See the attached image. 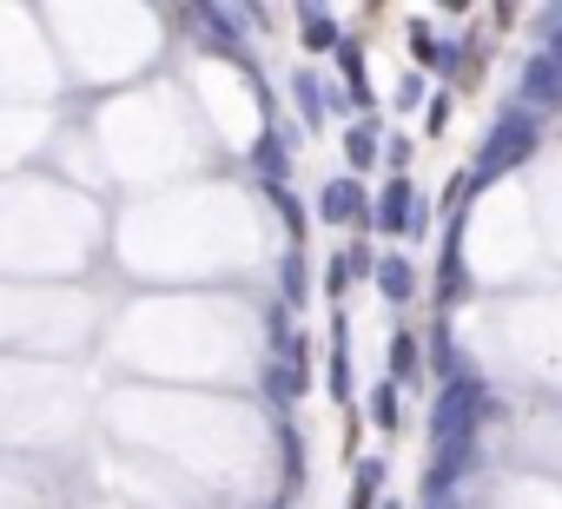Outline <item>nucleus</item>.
<instances>
[{"mask_svg":"<svg viewBox=\"0 0 562 509\" xmlns=\"http://www.w3.org/2000/svg\"><path fill=\"white\" fill-rule=\"evenodd\" d=\"M536 146H542V120H536L529 106H509V113H496V126L483 133V146H476V166H470L476 192H483L490 179H503V172L529 166V152H536Z\"/></svg>","mask_w":562,"mask_h":509,"instance_id":"obj_1","label":"nucleus"},{"mask_svg":"<svg viewBox=\"0 0 562 509\" xmlns=\"http://www.w3.org/2000/svg\"><path fill=\"white\" fill-rule=\"evenodd\" d=\"M483 410L496 417V404H490V384L470 371V377H457V384H443L437 391V404H430V450H450V443H476V423H483Z\"/></svg>","mask_w":562,"mask_h":509,"instance_id":"obj_2","label":"nucleus"},{"mask_svg":"<svg viewBox=\"0 0 562 509\" xmlns=\"http://www.w3.org/2000/svg\"><path fill=\"white\" fill-rule=\"evenodd\" d=\"M371 212H378V205H371V192H364L351 172H338V179L318 185V218H325V225H371Z\"/></svg>","mask_w":562,"mask_h":509,"instance_id":"obj_3","label":"nucleus"},{"mask_svg":"<svg viewBox=\"0 0 562 509\" xmlns=\"http://www.w3.org/2000/svg\"><path fill=\"white\" fill-rule=\"evenodd\" d=\"M516 93H522V106H529V113H555V106H562V67H555L549 54H529V60H522Z\"/></svg>","mask_w":562,"mask_h":509,"instance_id":"obj_4","label":"nucleus"},{"mask_svg":"<svg viewBox=\"0 0 562 509\" xmlns=\"http://www.w3.org/2000/svg\"><path fill=\"white\" fill-rule=\"evenodd\" d=\"M417 192H411V179H384V192H378V212H371V225L378 231H411V218H417Z\"/></svg>","mask_w":562,"mask_h":509,"instance_id":"obj_5","label":"nucleus"},{"mask_svg":"<svg viewBox=\"0 0 562 509\" xmlns=\"http://www.w3.org/2000/svg\"><path fill=\"white\" fill-rule=\"evenodd\" d=\"M251 172L265 179V185H285V172H292V152H285V133H258L251 139Z\"/></svg>","mask_w":562,"mask_h":509,"instance_id":"obj_6","label":"nucleus"},{"mask_svg":"<svg viewBox=\"0 0 562 509\" xmlns=\"http://www.w3.org/2000/svg\"><path fill=\"white\" fill-rule=\"evenodd\" d=\"M391 305H411L417 298V265L411 259H397V251H384V265H378V279H371Z\"/></svg>","mask_w":562,"mask_h":509,"instance_id":"obj_7","label":"nucleus"},{"mask_svg":"<svg viewBox=\"0 0 562 509\" xmlns=\"http://www.w3.org/2000/svg\"><path fill=\"white\" fill-rule=\"evenodd\" d=\"M238 21H245V14H232V8H199V27H205V34L218 41V54H225V60H245V41H238Z\"/></svg>","mask_w":562,"mask_h":509,"instance_id":"obj_8","label":"nucleus"},{"mask_svg":"<svg viewBox=\"0 0 562 509\" xmlns=\"http://www.w3.org/2000/svg\"><path fill=\"white\" fill-rule=\"evenodd\" d=\"M299 34H305V47H312V54H338V47H345L338 21H331V14H318V8H305V14H299Z\"/></svg>","mask_w":562,"mask_h":509,"instance_id":"obj_9","label":"nucleus"},{"mask_svg":"<svg viewBox=\"0 0 562 509\" xmlns=\"http://www.w3.org/2000/svg\"><path fill=\"white\" fill-rule=\"evenodd\" d=\"M411 60H417V67H430V73H450V67H457L450 41H437L430 27H411Z\"/></svg>","mask_w":562,"mask_h":509,"instance_id":"obj_10","label":"nucleus"},{"mask_svg":"<svg viewBox=\"0 0 562 509\" xmlns=\"http://www.w3.org/2000/svg\"><path fill=\"white\" fill-rule=\"evenodd\" d=\"M391 377H397V384H417V377H424V344H417L411 331L391 338Z\"/></svg>","mask_w":562,"mask_h":509,"instance_id":"obj_11","label":"nucleus"},{"mask_svg":"<svg viewBox=\"0 0 562 509\" xmlns=\"http://www.w3.org/2000/svg\"><path fill=\"white\" fill-rule=\"evenodd\" d=\"M384 476H391V463H384V456H364V463H358V483H351V509H371V502L384 496Z\"/></svg>","mask_w":562,"mask_h":509,"instance_id":"obj_12","label":"nucleus"},{"mask_svg":"<svg viewBox=\"0 0 562 509\" xmlns=\"http://www.w3.org/2000/svg\"><path fill=\"white\" fill-rule=\"evenodd\" d=\"M378 152H384L378 126H351V139H345V166H351V179H358V172H364V166H371Z\"/></svg>","mask_w":562,"mask_h":509,"instance_id":"obj_13","label":"nucleus"},{"mask_svg":"<svg viewBox=\"0 0 562 509\" xmlns=\"http://www.w3.org/2000/svg\"><path fill=\"white\" fill-rule=\"evenodd\" d=\"M265 199H271V212H278V218H285V231H292V238H305V205L292 199V185H265Z\"/></svg>","mask_w":562,"mask_h":509,"instance_id":"obj_14","label":"nucleus"},{"mask_svg":"<svg viewBox=\"0 0 562 509\" xmlns=\"http://www.w3.org/2000/svg\"><path fill=\"white\" fill-rule=\"evenodd\" d=\"M278 285H285V305H305V251L278 259Z\"/></svg>","mask_w":562,"mask_h":509,"instance_id":"obj_15","label":"nucleus"},{"mask_svg":"<svg viewBox=\"0 0 562 509\" xmlns=\"http://www.w3.org/2000/svg\"><path fill=\"white\" fill-rule=\"evenodd\" d=\"M371 423H378V430H397V423H404V417H397V384H378V391H371Z\"/></svg>","mask_w":562,"mask_h":509,"instance_id":"obj_16","label":"nucleus"},{"mask_svg":"<svg viewBox=\"0 0 562 509\" xmlns=\"http://www.w3.org/2000/svg\"><path fill=\"white\" fill-rule=\"evenodd\" d=\"M278 456H285V476H292V483L305 476V450H299V437H292L285 423H278Z\"/></svg>","mask_w":562,"mask_h":509,"instance_id":"obj_17","label":"nucleus"},{"mask_svg":"<svg viewBox=\"0 0 562 509\" xmlns=\"http://www.w3.org/2000/svg\"><path fill=\"white\" fill-rule=\"evenodd\" d=\"M338 67H345V80L364 93V47H358V41H345V47H338Z\"/></svg>","mask_w":562,"mask_h":509,"instance_id":"obj_18","label":"nucleus"},{"mask_svg":"<svg viewBox=\"0 0 562 509\" xmlns=\"http://www.w3.org/2000/svg\"><path fill=\"white\" fill-rule=\"evenodd\" d=\"M411 152H417V146H411L404 133H397V139H384V159H391V166H411Z\"/></svg>","mask_w":562,"mask_h":509,"instance_id":"obj_19","label":"nucleus"},{"mask_svg":"<svg viewBox=\"0 0 562 509\" xmlns=\"http://www.w3.org/2000/svg\"><path fill=\"white\" fill-rule=\"evenodd\" d=\"M397 106H404V113H417V106H424V87H417V80H404V87H397Z\"/></svg>","mask_w":562,"mask_h":509,"instance_id":"obj_20","label":"nucleus"},{"mask_svg":"<svg viewBox=\"0 0 562 509\" xmlns=\"http://www.w3.org/2000/svg\"><path fill=\"white\" fill-rule=\"evenodd\" d=\"M549 60H555V67H562V27H555V34H549Z\"/></svg>","mask_w":562,"mask_h":509,"instance_id":"obj_21","label":"nucleus"},{"mask_svg":"<svg viewBox=\"0 0 562 509\" xmlns=\"http://www.w3.org/2000/svg\"><path fill=\"white\" fill-rule=\"evenodd\" d=\"M430 509H457V502H430Z\"/></svg>","mask_w":562,"mask_h":509,"instance_id":"obj_22","label":"nucleus"},{"mask_svg":"<svg viewBox=\"0 0 562 509\" xmlns=\"http://www.w3.org/2000/svg\"><path fill=\"white\" fill-rule=\"evenodd\" d=\"M265 509H285V502H265Z\"/></svg>","mask_w":562,"mask_h":509,"instance_id":"obj_23","label":"nucleus"},{"mask_svg":"<svg viewBox=\"0 0 562 509\" xmlns=\"http://www.w3.org/2000/svg\"><path fill=\"white\" fill-rule=\"evenodd\" d=\"M384 509H404V502H384Z\"/></svg>","mask_w":562,"mask_h":509,"instance_id":"obj_24","label":"nucleus"}]
</instances>
